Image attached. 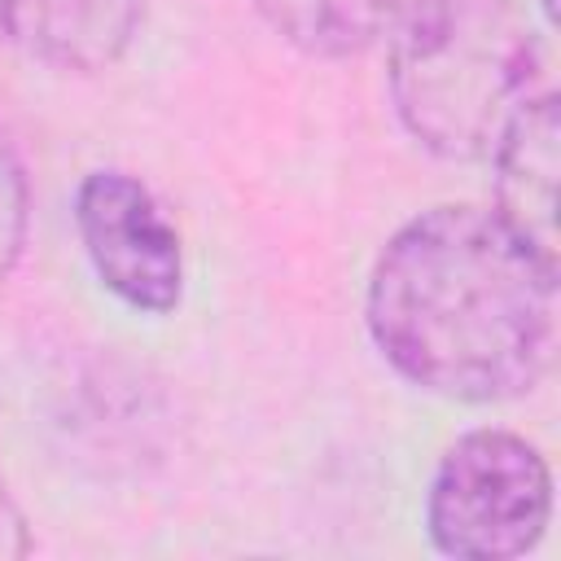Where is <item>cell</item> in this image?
<instances>
[{"instance_id":"obj_1","label":"cell","mask_w":561,"mask_h":561,"mask_svg":"<svg viewBox=\"0 0 561 561\" xmlns=\"http://www.w3.org/2000/svg\"><path fill=\"white\" fill-rule=\"evenodd\" d=\"M364 316L386 364L412 386L500 403L548 373L557 267L495 210L434 206L377 254Z\"/></svg>"},{"instance_id":"obj_2","label":"cell","mask_w":561,"mask_h":561,"mask_svg":"<svg viewBox=\"0 0 561 561\" xmlns=\"http://www.w3.org/2000/svg\"><path fill=\"white\" fill-rule=\"evenodd\" d=\"M390 31V101L403 127L438 158H491L539 70L517 0H403Z\"/></svg>"},{"instance_id":"obj_3","label":"cell","mask_w":561,"mask_h":561,"mask_svg":"<svg viewBox=\"0 0 561 561\" xmlns=\"http://www.w3.org/2000/svg\"><path fill=\"white\" fill-rule=\"evenodd\" d=\"M552 517V473L539 447L508 430L456 438L430 482V539L460 561H504L539 543Z\"/></svg>"},{"instance_id":"obj_4","label":"cell","mask_w":561,"mask_h":561,"mask_svg":"<svg viewBox=\"0 0 561 561\" xmlns=\"http://www.w3.org/2000/svg\"><path fill=\"white\" fill-rule=\"evenodd\" d=\"M75 224L92 272L114 298L153 316L180 302V237L140 180L123 171H92L75 193Z\"/></svg>"},{"instance_id":"obj_5","label":"cell","mask_w":561,"mask_h":561,"mask_svg":"<svg viewBox=\"0 0 561 561\" xmlns=\"http://www.w3.org/2000/svg\"><path fill=\"white\" fill-rule=\"evenodd\" d=\"M495 158V215L557 267V175H561V110L552 92H530L508 118Z\"/></svg>"},{"instance_id":"obj_6","label":"cell","mask_w":561,"mask_h":561,"mask_svg":"<svg viewBox=\"0 0 561 561\" xmlns=\"http://www.w3.org/2000/svg\"><path fill=\"white\" fill-rule=\"evenodd\" d=\"M145 0H0V31L26 57L92 75L114 66L136 39Z\"/></svg>"},{"instance_id":"obj_7","label":"cell","mask_w":561,"mask_h":561,"mask_svg":"<svg viewBox=\"0 0 561 561\" xmlns=\"http://www.w3.org/2000/svg\"><path fill=\"white\" fill-rule=\"evenodd\" d=\"M280 39L311 57H351L377 44L403 0H254Z\"/></svg>"},{"instance_id":"obj_8","label":"cell","mask_w":561,"mask_h":561,"mask_svg":"<svg viewBox=\"0 0 561 561\" xmlns=\"http://www.w3.org/2000/svg\"><path fill=\"white\" fill-rule=\"evenodd\" d=\"M26 241V175L9 140L0 136V280L13 272Z\"/></svg>"},{"instance_id":"obj_9","label":"cell","mask_w":561,"mask_h":561,"mask_svg":"<svg viewBox=\"0 0 561 561\" xmlns=\"http://www.w3.org/2000/svg\"><path fill=\"white\" fill-rule=\"evenodd\" d=\"M31 552V535H26V517L13 504L9 486L0 482V561H18Z\"/></svg>"},{"instance_id":"obj_10","label":"cell","mask_w":561,"mask_h":561,"mask_svg":"<svg viewBox=\"0 0 561 561\" xmlns=\"http://www.w3.org/2000/svg\"><path fill=\"white\" fill-rule=\"evenodd\" d=\"M539 9H543L548 22H557V0H539Z\"/></svg>"}]
</instances>
